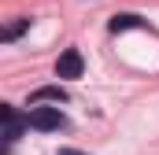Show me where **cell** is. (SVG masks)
I'll return each mask as SVG.
<instances>
[{
	"label": "cell",
	"instance_id": "cell-7",
	"mask_svg": "<svg viewBox=\"0 0 159 155\" xmlns=\"http://www.w3.org/2000/svg\"><path fill=\"white\" fill-rule=\"evenodd\" d=\"M59 155H85V152H78V148H59Z\"/></svg>",
	"mask_w": 159,
	"mask_h": 155
},
{
	"label": "cell",
	"instance_id": "cell-6",
	"mask_svg": "<svg viewBox=\"0 0 159 155\" xmlns=\"http://www.w3.org/2000/svg\"><path fill=\"white\" fill-rule=\"evenodd\" d=\"M30 22H34V19H19V22L4 26V33H0V41H15V37H22V33L30 30Z\"/></svg>",
	"mask_w": 159,
	"mask_h": 155
},
{
	"label": "cell",
	"instance_id": "cell-4",
	"mask_svg": "<svg viewBox=\"0 0 159 155\" xmlns=\"http://www.w3.org/2000/svg\"><path fill=\"white\" fill-rule=\"evenodd\" d=\"M70 96H67V89L63 85H41L34 89V96H30V107H41V104H67Z\"/></svg>",
	"mask_w": 159,
	"mask_h": 155
},
{
	"label": "cell",
	"instance_id": "cell-2",
	"mask_svg": "<svg viewBox=\"0 0 159 155\" xmlns=\"http://www.w3.org/2000/svg\"><path fill=\"white\" fill-rule=\"evenodd\" d=\"M26 118H30V129H41V133H59V129L70 126L59 107H30Z\"/></svg>",
	"mask_w": 159,
	"mask_h": 155
},
{
	"label": "cell",
	"instance_id": "cell-1",
	"mask_svg": "<svg viewBox=\"0 0 159 155\" xmlns=\"http://www.w3.org/2000/svg\"><path fill=\"white\" fill-rule=\"evenodd\" d=\"M0 122H4V148H0V155L11 152V144L22 137V129H30V118L19 115L11 104H0Z\"/></svg>",
	"mask_w": 159,
	"mask_h": 155
},
{
	"label": "cell",
	"instance_id": "cell-3",
	"mask_svg": "<svg viewBox=\"0 0 159 155\" xmlns=\"http://www.w3.org/2000/svg\"><path fill=\"white\" fill-rule=\"evenodd\" d=\"M81 70H85V59H81L78 48H67L56 59V78H81Z\"/></svg>",
	"mask_w": 159,
	"mask_h": 155
},
{
	"label": "cell",
	"instance_id": "cell-5",
	"mask_svg": "<svg viewBox=\"0 0 159 155\" xmlns=\"http://www.w3.org/2000/svg\"><path fill=\"white\" fill-rule=\"evenodd\" d=\"M107 30H111V33H122V30H144V19L133 15V11H122V15H115V19L107 22Z\"/></svg>",
	"mask_w": 159,
	"mask_h": 155
}]
</instances>
